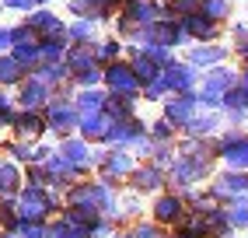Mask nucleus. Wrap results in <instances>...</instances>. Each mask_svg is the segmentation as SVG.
<instances>
[{
	"label": "nucleus",
	"instance_id": "1",
	"mask_svg": "<svg viewBox=\"0 0 248 238\" xmlns=\"http://www.w3.org/2000/svg\"><path fill=\"white\" fill-rule=\"evenodd\" d=\"M49 207H53V200H49L46 193H39L35 186H31V189L21 196V217H25V221H39Z\"/></svg>",
	"mask_w": 248,
	"mask_h": 238
},
{
	"label": "nucleus",
	"instance_id": "9",
	"mask_svg": "<svg viewBox=\"0 0 248 238\" xmlns=\"http://www.w3.org/2000/svg\"><path fill=\"white\" fill-rule=\"evenodd\" d=\"M63 158H67V165H84L88 161V147L84 144H67V154H63Z\"/></svg>",
	"mask_w": 248,
	"mask_h": 238
},
{
	"label": "nucleus",
	"instance_id": "16",
	"mask_svg": "<svg viewBox=\"0 0 248 238\" xmlns=\"http://www.w3.org/2000/svg\"><path fill=\"white\" fill-rule=\"evenodd\" d=\"M231 221H234V224H248V203L245 200H234V207H231Z\"/></svg>",
	"mask_w": 248,
	"mask_h": 238
},
{
	"label": "nucleus",
	"instance_id": "11",
	"mask_svg": "<svg viewBox=\"0 0 248 238\" xmlns=\"http://www.w3.org/2000/svg\"><path fill=\"white\" fill-rule=\"evenodd\" d=\"M14 186H18V172L11 165H4L0 168V193H14Z\"/></svg>",
	"mask_w": 248,
	"mask_h": 238
},
{
	"label": "nucleus",
	"instance_id": "13",
	"mask_svg": "<svg viewBox=\"0 0 248 238\" xmlns=\"http://www.w3.org/2000/svg\"><path fill=\"white\" fill-rule=\"evenodd\" d=\"M42 98H46V88H42V84H28V88H25V95H21V102H25V105H39Z\"/></svg>",
	"mask_w": 248,
	"mask_h": 238
},
{
	"label": "nucleus",
	"instance_id": "10",
	"mask_svg": "<svg viewBox=\"0 0 248 238\" xmlns=\"http://www.w3.org/2000/svg\"><path fill=\"white\" fill-rule=\"evenodd\" d=\"M123 172H129V158L126 154H112L105 161V175H123Z\"/></svg>",
	"mask_w": 248,
	"mask_h": 238
},
{
	"label": "nucleus",
	"instance_id": "18",
	"mask_svg": "<svg viewBox=\"0 0 248 238\" xmlns=\"http://www.w3.org/2000/svg\"><path fill=\"white\" fill-rule=\"evenodd\" d=\"M39 130H42V126H39L35 116H25V119H21V133H25V137H35Z\"/></svg>",
	"mask_w": 248,
	"mask_h": 238
},
{
	"label": "nucleus",
	"instance_id": "7",
	"mask_svg": "<svg viewBox=\"0 0 248 238\" xmlns=\"http://www.w3.org/2000/svg\"><path fill=\"white\" fill-rule=\"evenodd\" d=\"M137 186H140V189H157V186H161V172H157V168H143V172H137Z\"/></svg>",
	"mask_w": 248,
	"mask_h": 238
},
{
	"label": "nucleus",
	"instance_id": "5",
	"mask_svg": "<svg viewBox=\"0 0 248 238\" xmlns=\"http://www.w3.org/2000/svg\"><path fill=\"white\" fill-rule=\"evenodd\" d=\"M192 109H196V98H192V95H186V98H178V102H171V105H168V116L175 119V123H186Z\"/></svg>",
	"mask_w": 248,
	"mask_h": 238
},
{
	"label": "nucleus",
	"instance_id": "17",
	"mask_svg": "<svg viewBox=\"0 0 248 238\" xmlns=\"http://www.w3.org/2000/svg\"><path fill=\"white\" fill-rule=\"evenodd\" d=\"M206 14L210 18H224L227 14V0H206Z\"/></svg>",
	"mask_w": 248,
	"mask_h": 238
},
{
	"label": "nucleus",
	"instance_id": "14",
	"mask_svg": "<svg viewBox=\"0 0 248 238\" xmlns=\"http://www.w3.org/2000/svg\"><path fill=\"white\" fill-rule=\"evenodd\" d=\"M21 77V67L14 60H0V81H18Z\"/></svg>",
	"mask_w": 248,
	"mask_h": 238
},
{
	"label": "nucleus",
	"instance_id": "15",
	"mask_svg": "<svg viewBox=\"0 0 248 238\" xmlns=\"http://www.w3.org/2000/svg\"><path fill=\"white\" fill-rule=\"evenodd\" d=\"M220 56H224V49H196L192 63H213V60H220Z\"/></svg>",
	"mask_w": 248,
	"mask_h": 238
},
{
	"label": "nucleus",
	"instance_id": "4",
	"mask_svg": "<svg viewBox=\"0 0 248 238\" xmlns=\"http://www.w3.org/2000/svg\"><path fill=\"white\" fill-rule=\"evenodd\" d=\"M154 214H157V221H164V224H171V221H178V217H182V203H178L175 196H164V200H157Z\"/></svg>",
	"mask_w": 248,
	"mask_h": 238
},
{
	"label": "nucleus",
	"instance_id": "12",
	"mask_svg": "<svg viewBox=\"0 0 248 238\" xmlns=\"http://www.w3.org/2000/svg\"><path fill=\"white\" fill-rule=\"evenodd\" d=\"M186 25L196 32V35H213V21H210V18H200V14H192Z\"/></svg>",
	"mask_w": 248,
	"mask_h": 238
},
{
	"label": "nucleus",
	"instance_id": "3",
	"mask_svg": "<svg viewBox=\"0 0 248 238\" xmlns=\"http://www.w3.org/2000/svg\"><path fill=\"white\" fill-rule=\"evenodd\" d=\"M213 193L217 196H231V193H248V175H241V172H231V175H224L217 186H213Z\"/></svg>",
	"mask_w": 248,
	"mask_h": 238
},
{
	"label": "nucleus",
	"instance_id": "21",
	"mask_svg": "<svg viewBox=\"0 0 248 238\" xmlns=\"http://www.w3.org/2000/svg\"><path fill=\"white\" fill-rule=\"evenodd\" d=\"M129 238H161V235H157V228L140 224V228H133V235H129Z\"/></svg>",
	"mask_w": 248,
	"mask_h": 238
},
{
	"label": "nucleus",
	"instance_id": "8",
	"mask_svg": "<svg viewBox=\"0 0 248 238\" xmlns=\"http://www.w3.org/2000/svg\"><path fill=\"white\" fill-rule=\"evenodd\" d=\"M49 119H53V126H60V130H67V126L74 123V112H70L67 105H56V109H49Z\"/></svg>",
	"mask_w": 248,
	"mask_h": 238
},
{
	"label": "nucleus",
	"instance_id": "19",
	"mask_svg": "<svg viewBox=\"0 0 248 238\" xmlns=\"http://www.w3.org/2000/svg\"><path fill=\"white\" fill-rule=\"evenodd\" d=\"M21 238H49V231L42 224H25L21 228Z\"/></svg>",
	"mask_w": 248,
	"mask_h": 238
},
{
	"label": "nucleus",
	"instance_id": "6",
	"mask_svg": "<svg viewBox=\"0 0 248 238\" xmlns=\"http://www.w3.org/2000/svg\"><path fill=\"white\" fill-rule=\"evenodd\" d=\"M84 235H88V228H77L70 221H60V224L49 228V238H84Z\"/></svg>",
	"mask_w": 248,
	"mask_h": 238
},
{
	"label": "nucleus",
	"instance_id": "2",
	"mask_svg": "<svg viewBox=\"0 0 248 238\" xmlns=\"http://www.w3.org/2000/svg\"><path fill=\"white\" fill-rule=\"evenodd\" d=\"M105 81L112 84L115 91H123L126 98H133V91H137V74L129 70V67H108V74H105Z\"/></svg>",
	"mask_w": 248,
	"mask_h": 238
},
{
	"label": "nucleus",
	"instance_id": "20",
	"mask_svg": "<svg viewBox=\"0 0 248 238\" xmlns=\"http://www.w3.org/2000/svg\"><path fill=\"white\" fill-rule=\"evenodd\" d=\"M80 105H84L88 112H94L98 105H102V95H94V91H88V95H80Z\"/></svg>",
	"mask_w": 248,
	"mask_h": 238
}]
</instances>
